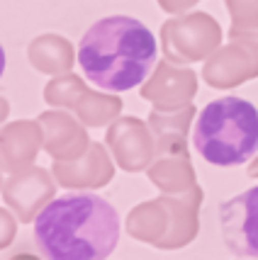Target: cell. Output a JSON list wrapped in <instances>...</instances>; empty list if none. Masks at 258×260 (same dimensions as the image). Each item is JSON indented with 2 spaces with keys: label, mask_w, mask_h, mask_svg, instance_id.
Segmentation results:
<instances>
[{
  "label": "cell",
  "mask_w": 258,
  "mask_h": 260,
  "mask_svg": "<svg viewBox=\"0 0 258 260\" xmlns=\"http://www.w3.org/2000/svg\"><path fill=\"white\" fill-rule=\"evenodd\" d=\"M120 241V216L98 194H66L34 219V243L49 260H102Z\"/></svg>",
  "instance_id": "obj_1"
},
{
  "label": "cell",
  "mask_w": 258,
  "mask_h": 260,
  "mask_svg": "<svg viewBox=\"0 0 258 260\" xmlns=\"http://www.w3.org/2000/svg\"><path fill=\"white\" fill-rule=\"evenodd\" d=\"M156 56L154 32L127 15L98 20L78 44V66L85 78L107 92H124L141 85L149 73H154Z\"/></svg>",
  "instance_id": "obj_2"
},
{
  "label": "cell",
  "mask_w": 258,
  "mask_h": 260,
  "mask_svg": "<svg viewBox=\"0 0 258 260\" xmlns=\"http://www.w3.org/2000/svg\"><path fill=\"white\" fill-rule=\"evenodd\" d=\"M202 158L217 168H234L258 151V110L244 98H219L205 105L192 132Z\"/></svg>",
  "instance_id": "obj_3"
},
{
  "label": "cell",
  "mask_w": 258,
  "mask_h": 260,
  "mask_svg": "<svg viewBox=\"0 0 258 260\" xmlns=\"http://www.w3.org/2000/svg\"><path fill=\"white\" fill-rule=\"evenodd\" d=\"M202 190L195 185L188 192H163L156 200L136 204L127 214V234L161 250H178L190 246L200 234Z\"/></svg>",
  "instance_id": "obj_4"
},
{
  "label": "cell",
  "mask_w": 258,
  "mask_h": 260,
  "mask_svg": "<svg viewBox=\"0 0 258 260\" xmlns=\"http://www.w3.org/2000/svg\"><path fill=\"white\" fill-rule=\"evenodd\" d=\"M222 46V27L207 12L170 15L161 24V49L170 63L188 66L207 61Z\"/></svg>",
  "instance_id": "obj_5"
},
{
  "label": "cell",
  "mask_w": 258,
  "mask_h": 260,
  "mask_svg": "<svg viewBox=\"0 0 258 260\" xmlns=\"http://www.w3.org/2000/svg\"><path fill=\"white\" fill-rule=\"evenodd\" d=\"M202 78L217 90H229L258 78V29L229 32V44L219 46L205 61Z\"/></svg>",
  "instance_id": "obj_6"
},
{
  "label": "cell",
  "mask_w": 258,
  "mask_h": 260,
  "mask_svg": "<svg viewBox=\"0 0 258 260\" xmlns=\"http://www.w3.org/2000/svg\"><path fill=\"white\" fill-rule=\"evenodd\" d=\"M56 185L54 173L39 166H27L22 170L8 173L3 182V202L20 221H34L37 214L54 200Z\"/></svg>",
  "instance_id": "obj_7"
},
{
  "label": "cell",
  "mask_w": 258,
  "mask_h": 260,
  "mask_svg": "<svg viewBox=\"0 0 258 260\" xmlns=\"http://www.w3.org/2000/svg\"><path fill=\"white\" fill-rule=\"evenodd\" d=\"M105 144L114 163L127 173H141L156 158V136L149 122L139 117H117L107 126Z\"/></svg>",
  "instance_id": "obj_8"
},
{
  "label": "cell",
  "mask_w": 258,
  "mask_h": 260,
  "mask_svg": "<svg viewBox=\"0 0 258 260\" xmlns=\"http://www.w3.org/2000/svg\"><path fill=\"white\" fill-rule=\"evenodd\" d=\"M224 246L239 258H258V185L219 207Z\"/></svg>",
  "instance_id": "obj_9"
},
{
  "label": "cell",
  "mask_w": 258,
  "mask_h": 260,
  "mask_svg": "<svg viewBox=\"0 0 258 260\" xmlns=\"http://www.w3.org/2000/svg\"><path fill=\"white\" fill-rule=\"evenodd\" d=\"M197 95V76L188 66L170 63L168 58L158 61L151 78L141 85V98L161 112H176L192 105Z\"/></svg>",
  "instance_id": "obj_10"
},
{
  "label": "cell",
  "mask_w": 258,
  "mask_h": 260,
  "mask_svg": "<svg viewBox=\"0 0 258 260\" xmlns=\"http://www.w3.org/2000/svg\"><path fill=\"white\" fill-rule=\"evenodd\" d=\"M110 148L102 144H90V148L76 160H54L51 173L61 187L66 190H100L112 180L114 166Z\"/></svg>",
  "instance_id": "obj_11"
},
{
  "label": "cell",
  "mask_w": 258,
  "mask_h": 260,
  "mask_svg": "<svg viewBox=\"0 0 258 260\" xmlns=\"http://www.w3.org/2000/svg\"><path fill=\"white\" fill-rule=\"evenodd\" d=\"M39 124L44 129V151L51 160H76L93 144L88 126L59 107L39 114Z\"/></svg>",
  "instance_id": "obj_12"
},
{
  "label": "cell",
  "mask_w": 258,
  "mask_h": 260,
  "mask_svg": "<svg viewBox=\"0 0 258 260\" xmlns=\"http://www.w3.org/2000/svg\"><path fill=\"white\" fill-rule=\"evenodd\" d=\"M151 185H156L161 192L178 194L188 192L197 185V173L192 168L188 144L176 146H156V158L146 170Z\"/></svg>",
  "instance_id": "obj_13"
},
{
  "label": "cell",
  "mask_w": 258,
  "mask_h": 260,
  "mask_svg": "<svg viewBox=\"0 0 258 260\" xmlns=\"http://www.w3.org/2000/svg\"><path fill=\"white\" fill-rule=\"evenodd\" d=\"M44 148V129L39 119H17L3 126L0 136V160L3 173H15L27 166H34L39 151Z\"/></svg>",
  "instance_id": "obj_14"
},
{
  "label": "cell",
  "mask_w": 258,
  "mask_h": 260,
  "mask_svg": "<svg viewBox=\"0 0 258 260\" xmlns=\"http://www.w3.org/2000/svg\"><path fill=\"white\" fill-rule=\"evenodd\" d=\"M27 56L34 71L46 73V76L71 73V68L76 63L73 44L61 34H39L27 46Z\"/></svg>",
  "instance_id": "obj_15"
},
{
  "label": "cell",
  "mask_w": 258,
  "mask_h": 260,
  "mask_svg": "<svg viewBox=\"0 0 258 260\" xmlns=\"http://www.w3.org/2000/svg\"><path fill=\"white\" fill-rule=\"evenodd\" d=\"M124 102L117 98V92H98L90 90L88 85L80 90L76 105L71 107V112L78 117L85 126H110L122 114Z\"/></svg>",
  "instance_id": "obj_16"
},
{
  "label": "cell",
  "mask_w": 258,
  "mask_h": 260,
  "mask_svg": "<svg viewBox=\"0 0 258 260\" xmlns=\"http://www.w3.org/2000/svg\"><path fill=\"white\" fill-rule=\"evenodd\" d=\"M195 105H188L176 112H161V110H151L149 114V126L156 136V146H176V144H188V134H190V124L195 117Z\"/></svg>",
  "instance_id": "obj_17"
},
{
  "label": "cell",
  "mask_w": 258,
  "mask_h": 260,
  "mask_svg": "<svg viewBox=\"0 0 258 260\" xmlns=\"http://www.w3.org/2000/svg\"><path fill=\"white\" fill-rule=\"evenodd\" d=\"M85 88V80L76 76V73H61V76H51V80L44 88V100L51 107L59 110H71L76 100H78L80 90Z\"/></svg>",
  "instance_id": "obj_18"
},
{
  "label": "cell",
  "mask_w": 258,
  "mask_h": 260,
  "mask_svg": "<svg viewBox=\"0 0 258 260\" xmlns=\"http://www.w3.org/2000/svg\"><path fill=\"white\" fill-rule=\"evenodd\" d=\"M232 29L229 32H248L258 29V0H224Z\"/></svg>",
  "instance_id": "obj_19"
},
{
  "label": "cell",
  "mask_w": 258,
  "mask_h": 260,
  "mask_svg": "<svg viewBox=\"0 0 258 260\" xmlns=\"http://www.w3.org/2000/svg\"><path fill=\"white\" fill-rule=\"evenodd\" d=\"M0 221H3V241H0V246L8 248L12 243V236H15V229H17V221H20V219L5 207V209L0 212Z\"/></svg>",
  "instance_id": "obj_20"
},
{
  "label": "cell",
  "mask_w": 258,
  "mask_h": 260,
  "mask_svg": "<svg viewBox=\"0 0 258 260\" xmlns=\"http://www.w3.org/2000/svg\"><path fill=\"white\" fill-rule=\"evenodd\" d=\"M200 0H158V8L168 15H183V12H190Z\"/></svg>",
  "instance_id": "obj_21"
},
{
  "label": "cell",
  "mask_w": 258,
  "mask_h": 260,
  "mask_svg": "<svg viewBox=\"0 0 258 260\" xmlns=\"http://www.w3.org/2000/svg\"><path fill=\"white\" fill-rule=\"evenodd\" d=\"M246 173H248V178H258V156L251 163H248V168H246Z\"/></svg>",
  "instance_id": "obj_22"
}]
</instances>
